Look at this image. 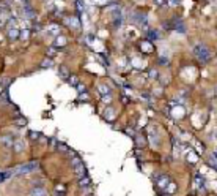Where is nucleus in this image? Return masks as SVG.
I'll use <instances>...</instances> for the list:
<instances>
[{"instance_id": "1", "label": "nucleus", "mask_w": 217, "mask_h": 196, "mask_svg": "<svg viewBox=\"0 0 217 196\" xmlns=\"http://www.w3.org/2000/svg\"><path fill=\"white\" fill-rule=\"evenodd\" d=\"M36 168H38V161H30V163H25V165H19V166L13 168L11 174L13 176H25V174L33 172Z\"/></svg>"}, {"instance_id": "2", "label": "nucleus", "mask_w": 217, "mask_h": 196, "mask_svg": "<svg viewBox=\"0 0 217 196\" xmlns=\"http://www.w3.org/2000/svg\"><path fill=\"white\" fill-rule=\"evenodd\" d=\"M193 54H195V57L200 62H203V63H206V62L211 60V52H209V49H208L205 44H197V46L193 48Z\"/></svg>"}, {"instance_id": "3", "label": "nucleus", "mask_w": 217, "mask_h": 196, "mask_svg": "<svg viewBox=\"0 0 217 196\" xmlns=\"http://www.w3.org/2000/svg\"><path fill=\"white\" fill-rule=\"evenodd\" d=\"M164 29H167V30H176V32H179V33H184V32H186V27H184L181 19H170L167 22H164Z\"/></svg>"}, {"instance_id": "4", "label": "nucleus", "mask_w": 217, "mask_h": 196, "mask_svg": "<svg viewBox=\"0 0 217 196\" xmlns=\"http://www.w3.org/2000/svg\"><path fill=\"white\" fill-rule=\"evenodd\" d=\"M154 180H156V185H158L159 188H165V187L168 185V182H170V177L167 174H156Z\"/></svg>"}, {"instance_id": "5", "label": "nucleus", "mask_w": 217, "mask_h": 196, "mask_svg": "<svg viewBox=\"0 0 217 196\" xmlns=\"http://www.w3.org/2000/svg\"><path fill=\"white\" fill-rule=\"evenodd\" d=\"M30 196H47V191H46L41 185H36L30 190Z\"/></svg>"}, {"instance_id": "6", "label": "nucleus", "mask_w": 217, "mask_h": 196, "mask_svg": "<svg viewBox=\"0 0 217 196\" xmlns=\"http://www.w3.org/2000/svg\"><path fill=\"white\" fill-rule=\"evenodd\" d=\"M74 172H76V176L79 177V179H82V177H85L87 176V168L85 165L82 163V165H79L77 168H74Z\"/></svg>"}, {"instance_id": "7", "label": "nucleus", "mask_w": 217, "mask_h": 196, "mask_svg": "<svg viewBox=\"0 0 217 196\" xmlns=\"http://www.w3.org/2000/svg\"><path fill=\"white\" fill-rule=\"evenodd\" d=\"M193 185H195L197 188H203V187H205V180H203L201 174H195V177H193Z\"/></svg>"}, {"instance_id": "8", "label": "nucleus", "mask_w": 217, "mask_h": 196, "mask_svg": "<svg viewBox=\"0 0 217 196\" xmlns=\"http://www.w3.org/2000/svg\"><path fill=\"white\" fill-rule=\"evenodd\" d=\"M64 44H66V38H64L63 35H57V38H55V41H54V46L55 48H63Z\"/></svg>"}, {"instance_id": "9", "label": "nucleus", "mask_w": 217, "mask_h": 196, "mask_svg": "<svg viewBox=\"0 0 217 196\" xmlns=\"http://www.w3.org/2000/svg\"><path fill=\"white\" fill-rule=\"evenodd\" d=\"M19 33H21V32L17 30L16 27H13V29L10 27V29H8V38H10V40H16V38H19Z\"/></svg>"}, {"instance_id": "10", "label": "nucleus", "mask_w": 217, "mask_h": 196, "mask_svg": "<svg viewBox=\"0 0 217 196\" xmlns=\"http://www.w3.org/2000/svg\"><path fill=\"white\" fill-rule=\"evenodd\" d=\"M0 142L5 145V147H11L14 141H13V136H3V138H0Z\"/></svg>"}, {"instance_id": "11", "label": "nucleus", "mask_w": 217, "mask_h": 196, "mask_svg": "<svg viewBox=\"0 0 217 196\" xmlns=\"http://www.w3.org/2000/svg\"><path fill=\"white\" fill-rule=\"evenodd\" d=\"M90 177L88 176H85V177H82V179H79V187L80 188H87V187L90 185Z\"/></svg>"}, {"instance_id": "12", "label": "nucleus", "mask_w": 217, "mask_h": 196, "mask_svg": "<svg viewBox=\"0 0 217 196\" xmlns=\"http://www.w3.org/2000/svg\"><path fill=\"white\" fill-rule=\"evenodd\" d=\"M10 177H13L11 169H8V171H2V172H0V184H2V182H5L6 179H10Z\"/></svg>"}, {"instance_id": "13", "label": "nucleus", "mask_w": 217, "mask_h": 196, "mask_svg": "<svg viewBox=\"0 0 217 196\" xmlns=\"http://www.w3.org/2000/svg\"><path fill=\"white\" fill-rule=\"evenodd\" d=\"M60 77H63L64 81H68L69 79V71H68V68L66 67H60Z\"/></svg>"}, {"instance_id": "14", "label": "nucleus", "mask_w": 217, "mask_h": 196, "mask_svg": "<svg viewBox=\"0 0 217 196\" xmlns=\"http://www.w3.org/2000/svg\"><path fill=\"white\" fill-rule=\"evenodd\" d=\"M13 149H14V152H22L24 150V142L22 141H16V142H13Z\"/></svg>"}, {"instance_id": "15", "label": "nucleus", "mask_w": 217, "mask_h": 196, "mask_svg": "<svg viewBox=\"0 0 217 196\" xmlns=\"http://www.w3.org/2000/svg\"><path fill=\"white\" fill-rule=\"evenodd\" d=\"M176 188H178V187H176V184H175V182H168V185L165 187L164 190L167 191V193L172 195V193H175V191H176Z\"/></svg>"}, {"instance_id": "16", "label": "nucleus", "mask_w": 217, "mask_h": 196, "mask_svg": "<svg viewBox=\"0 0 217 196\" xmlns=\"http://www.w3.org/2000/svg\"><path fill=\"white\" fill-rule=\"evenodd\" d=\"M99 93L102 95V97H105V95H110V89H109L105 84H101V85H99Z\"/></svg>"}, {"instance_id": "17", "label": "nucleus", "mask_w": 217, "mask_h": 196, "mask_svg": "<svg viewBox=\"0 0 217 196\" xmlns=\"http://www.w3.org/2000/svg\"><path fill=\"white\" fill-rule=\"evenodd\" d=\"M142 51L143 52H151V51H153V44H151L150 41H145L142 44Z\"/></svg>"}, {"instance_id": "18", "label": "nucleus", "mask_w": 217, "mask_h": 196, "mask_svg": "<svg viewBox=\"0 0 217 196\" xmlns=\"http://www.w3.org/2000/svg\"><path fill=\"white\" fill-rule=\"evenodd\" d=\"M135 142H137L138 147H145V145H146V141H145V138H143L142 135H138L135 138Z\"/></svg>"}, {"instance_id": "19", "label": "nucleus", "mask_w": 217, "mask_h": 196, "mask_svg": "<svg viewBox=\"0 0 217 196\" xmlns=\"http://www.w3.org/2000/svg\"><path fill=\"white\" fill-rule=\"evenodd\" d=\"M148 38H150V40H159L160 35H159L158 30H150V32H148Z\"/></svg>"}, {"instance_id": "20", "label": "nucleus", "mask_w": 217, "mask_h": 196, "mask_svg": "<svg viewBox=\"0 0 217 196\" xmlns=\"http://www.w3.org/2000/svg\"><path fill=\"white\" fill-rule=\"evenodd\" d=\"M52 65H54V62L50 60L49 57H47V59H44V60L41 62V68H50V67H52Z\"/></svg>"}, {"instance_id": "21", "label": "nucleus", "mask_w": 217, "mask_h": 196, "mask_svg": "<svg viewBox=\"0 0 217 196\" xmlns=\"http://www.w3.org/2000/svg\"><path fill=\"white\" fill-rule=\"evenodd\" d=\"M49 30H50V33H52V35H58L60 33V27L57 24H52L49 27Z\"/></svg>"}, {"instance_id": "22", "label": "nucleus", "mask_w": 217, "mask_h": 196, "mask_svg": "<svg viewBox=\"0 0 217 196\" xmlns=\"http://www.w3.org/2000/svg\"><path fill=\"white\" fill-rule=\"evenodd\" d=\"M79 165H82V160H80L79 157H74V158L71 160V166H72V168H77Z\"/></svg>"}, {"instance_id": "23", "label": "nucleus", "mask_w": 217, "mask_h": 196, "mask_svg": "<svg viewBox=\"0 0 217 196\" xmlns=\"http://www.w3.org/2000/svg\"><path fill=\"white\" fill-rule=\"evenodd\" d=\"M55 191H57V193H62V195H64V191H66V185H62V184H58L57 187H55Z\"/></svg>"}, {"instance_id": "24", "label": "nucleus", "mask_w": 217, "mask_h": 196, "mask_svg": "<svg viewBox=\"0 0 217 196\" xmlns=\"http://www.w3.org/2000/svg\"><path fill=\"white\" fill-rule=\"evenodd\" d=\"M69 84H71L72 85V87H77V81H79V79H77V76H69Z\"/></svg>"}, {"instance_id": "25", "label": "nucleus", "mask_w": 217, "mask_h": 196, "mask_svg": "<svg viewBox=\"0 0 217 196\" xmlns=\"http://www.w3.org/2000/svg\"><path fill=\"white\" fill-rule=\"evenodd\" d=\"M168 63H170V60H168V59L167 57H159V65H168Z\"/></svg>"}, {"instance_id": "26", "label": "nucleus", "mask_w": 217, "mask_h": 196, "mask_svg": "<svg viewBox=\"0 0 217 196\" xmlns=\"http://www.w3.org/2000/svg\"><path fill=\"white\" fill-rule=\"evenodd\" d=\"M29 33H30L29 30H22L21 35H19V38H21V40H27V38H29Z\"/></svg>"}, {"instance_id": "27", "label": "nucleus", "mask_w": 217, "mask_h": 196, "mask_svg": "<svg viewBox=\"0 0 217 196\" xmlns=\"http://www.w3.org/2000/svg\"><path fill=\"white\" fill-rule=\"evenodd\" d=\"M57 149L60 152H68V145L66 144H57Z\"/></svg>"}, {"instance_id": "28", "label": "nucleus", "mask_w": 217, "mask_h": 196, "mask_svg": "<svg viewBox=\"0 0 217 196\" xmlns=\"http://www.w3.org/2000/svg\"><path fill=\"white\" fill-rule=\"evenodd\" d=\"M39 138V133H36V131H30V139H38Z\"/></svg>"}, {"instance_id": "29", "label": "nucleus", "mask_w": 217, "mask_h": 196, "mask_svg": "<svg viewBox=\"0 0 217 196\" xmlns=\"http://www.w3.org/2000/svg\"><path fill=\"white\" fill-rule=\"evenodd\" d=\"M85 89H87V87H85V84H77V90H79L80 93H84V92H85Z\"/></svg>"}, {"instance_id": "30", "label": "nucleus", "mask_w": 217, "mask_h": 196, "mask_svg": "<svg viewBox=\"0 0 217 196\" xmlns=\"http://www.w3.org/2000/svg\"><path fill=\"white\" fill-rule=\"evenodd\" d=\"M79 100H80V101H87V100H88V95H87L85 92H84V93H80V97H79Z\"/></svg>"}, {"instance_id": "31", "label": "nucleus", "mask_w": 217, "mask_h": 196, "mask_svg": "<svg viewBox=\"0 0 217 196\" xmlns=\"http://www.w3.org/2000/svg\"><path fill=\"white\" fill-rule=\"evenodd\" d=\"M187 158H191V161H192V163H195V161H197V155H195V153H192V152H191V157L187 155Z\"/></svg>"}, {"instance_id": "32", "label": "nucleus", "mask_w": 217, "mask_h": 196, "mask_svg": "<svg viewBox=\"0 0 217 196\" xmlns=\"http://www.w3.org/2000/svg\"><path fill=\"white\" fill-rule=\"evenodd\" d=\"M179 2H181V0H170V5H172V7H175V5H179Z\"/></svg>"}, {"instance_id": "33", "label": "nucleus", "mask_w": 217, "mask_h": 196, "mask_svg": "<svg viewBox=\"0 0 217 196\" xmlns=\"http://www.w3.org/2000/svg\"><path fill=\"white\" fill-rule=\"evenodd\" d=\"M17 124H19V125H25L27 124V119H19V120H17Z\"/></svg>"}, {"instance_id": "34", "label": "nucleus", "mask_w": 217, "mask_h": 196, "mask_svg": "<svg viewBox=\"0 0 217 196\" xmlns=\"http://www.w3.org/2000/svg\"><path fill=\"white\" fill-rule=\"evenodd\" d=\"M209 165H211V166H214L216 169H217V160H216V158H214V161H212V160L209 161Z\"/></svg>"}, {"instance_id": "35", "label": "nucleus", "mask_w": 217, "mask_h": 196, "mask_svg": "<svg viewBox=\"0 0 217 196\" xmlns=\"http://www.w3.org/2000/svg\"><path fill=\"white\" fill-rule=\"evenodd\" d=\"M150 77H158V73H156L154 70H153V71H150Z\"/></svg>"}, {"instance_id": "36", "label": "nucleus", "mask_w": 217, "mask_h": 196, "mask_svg": "<svg viewBox=\"0 0 217 196\" xmlns=\"http://www.w3.org/2000/svg\"><path fill=\"white\" fill-rule=\"evenodd\" d=\"M156 3H164V0H154Z\"/></svg>"}, {"instance_id": "37", "label": "nucleus", "mask_w": 217, "mask_h": 196, "mask_svg": "<svg viewBox=\"0 0 217 196\" xmlns=\"http://www.w3.org/2000/svg\"><path fill=\"white\" fill-rule=\"evenodd\" d=\"M216 138H217V130H216Z\"/></svg>"}]
</instances>
